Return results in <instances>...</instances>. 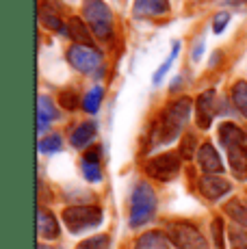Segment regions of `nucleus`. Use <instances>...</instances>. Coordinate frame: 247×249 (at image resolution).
<instances>
[{"label":"nucleus","instance_id":"20e7f679","mask_svg":"<svg viewBox=\"0 0 247 249\" xmlns=\"http://www.w3.org/2000/svg\"><path fill=\"white\" fill-rule=\"evenodd\" d=\"M104 214L100 206H70L63 210V223L72 234L93 230L102 223Z\"/></svg>","mask_w":247,"mask_h":249},{"label":"nucleus","instance_id":"412c9836","mask_svg":"<svg viewBox=\"0 0 247 249\" xmlns=\"http://www.w3.org/2000/svg\"><path fill=\"white\" fill-rule=\"evenodd\" d=\"M102 98H104V89L100 87V85H96V87H91L85 93V98H83V108L87 113H98V108H100V104H102Z\"/></svg>","mask_w":247,"mask_h":249},{"label":"nucleus","instance_id":"2f4dec72","mask_svg":"<svg viewBox=\"0 0 247 249\" xmlns=\"http://www.w3.org/2000/svg\"><path fill=\"white\" fill-rule=\"evenodd\" d=\"M37 249H54V247H50V245H39Z\"/></svg>","mask_w":247,"mask_h":249},{"label":"nucleus","instance_id":"dca6fc26","mask_svg":"<svg viewBox=\"0 0 247 249\" xmlns=\"http://www.w3.org/2000/svg\"><path fill=\"white\" fill-rule=\"evenodd\" d=\"M37 234L41 238H56L59 236V221L46 208L37 210Z\"/></svg>","mask_w":247,"mask_h":249},{"label":"nucleus","instance_id":"4468645a","mask_svg":"<svg viewBox=\"0 0 247 249\" xmlns=\"http://www.w3.org/2000/svg\"><path fill=\"white\" fill-rule=\"evenodd\" d=\"M56 117H59V113H56L52 100L48 95H39V100H37V130L44 132Z\"/></svg>","mask_w":247,"mask_h":249},{"label":"nucleus","instance_id":"f3484780","mask_svg":"<svg viewBox=\"0 0 247 249\" xmlns=\"http://www.w3.org/2000/svg\"><path fill=\"white\" fill-rule=\"evenodd\" d=\"M96 132H98V126L93 122H85L80 126L74 128V132L70 135V143L74 147H87L89 143L96 139Z\"/></svg>","mask_w":247,"mask_h":249},{"label":"nucleus","instance_id":"7c9ffc66","mask_svg":"<svg viewBox=\"0 0 247 249\" xmlns=\"http://www.w3.org/2000/svg\"><path fill=\"white\" fill-rule=\"evenodd\" d=\"M202 52H204V39L199 37L197 39V44L195 48H193V61H199V56H202Z\"/></svg>","mask_w":247,"mask_h":249},{"label":"nucleus","instance_id":"7ed1b4c3","mask_svg":"<svg viewBox=\"0 0 247 249\" xmlns=\"http://www.w3.org/2000/svg\"><path fill=\"white\" fill-rule=\"evenodd\" d=\"M83 16L98 39H111L113 13L108 4H104L102 0H83Z\"/></svg>","mask_w":247,"mask_h":249},{"label":"nucleus","instance_id":"bb28decb","mask_svg":"<svg viewBox=\"0 0 247 249\" xmlns=\"http://www.w3.org/2000/svg\"><path fill=\"white\" fill-rule=\"evenodd\" d=\"M223 230H226V226H223V219L221 217L212 219L211 234H212V241H215L217 249H226V236H223Z\"/></svg>","mask_w":247,"mask_h":249},{"label":"nucleus","instance_id":"6ab92c4d","mask_svg":"<svg viewBox=\"0 0 247 249\" xmlns=\"http://www.w3.org/2000/svg\"><path fill=\"white\" fill-rule=\"evenodd\" d=\"M39 22L44 24L46 28H50V31H59V33H65V35H68V26H63V22L56 18L54 11H50V9L46 7V2L39 4Z\"/></svg>","mask_w":247,"mask_h":249},{"label":"nucleus","instance_id":"6e6552de","mask_svg":"<svg viewBox=\"0 0 247 249\" xmlns=\"http://www.w3.org/2000/svg\"><path fill=\"white\" fill-rule=\"evenodd\" d=\"M215 117V91L208 89L195 100V124L202 130H208Z\"/></svg>","mask_w":247,"mask_h":249},{"label":"nucleus","instance_id":"c85d7f7f","mask_svg":"<svg viewBox=\"0 0 247 249\" xmlns=\"http://www.w3.org/2000/svg\"><path fill=\"white\" fill-rule=\"evenodd\" d=\"M230 245L232 249H247V234L241 228H230Z\"/></svg>","mask_w":247,"mask_h":249},{"label":"nucleus","instance_id":"cd10ccee","mask_svg":"<svg viewBox=\"0 0 247 249\" xmlns=\"http://www.w3.org/2000/svg\"><path fill=\"white\" fill-rule=\"evenodd\" d=\"M59 102L63 108H68V111H74L76 107H78V93H76L74 89H63L59 93Z\"/></svg>","mask_w":247,"mask_h":249},{"label":"nucleus","instance_id":"a878e982","mask_svg":"<svg viewBox=\"0 0 247 249\" xmlns=\"http://www.w3.org/2000/svg\"><path fill=\"white\" fill-rule=\"evenodd\" d=\"M195 145H197V139L195 135H184L182 137V143H180V150H178V154L182 156V159H187V160H191L193 156H195Z\"/></svg>","mask_w":247,"mask_h":249},{"label":"nucleus","instance_id":"39448f33","mask_svg":"<svg viewBox=\"0 0 247 249\" xmlns=\"http://www.w3.org/2000/svg\"><path fill=\"white\" fill-rule=\"evenodd\" d=\"M169 241L178 249H208V241L197 230V226L189 221L169 223Z\"/></svg>","mask_w":247,"mask_h":249},{"label":"nucleus","instance_id":"f8f14e48","mask_svg":"<svg viewBox=\"0 0 247 249\" xmlns=\"http://www.w3.org/2000/svg\"><path fill=\"white\" fill-rule=\"evenodd\" d=\"M100 154H102V147L93 145L91 150H87V154L83 156V160H80V169H83L85 180H89V182H100V180H102Z\"/></svg>","mask_w":247,"mask_h":249},{"label":"nucleus","instance_id":"4be33fe9","mask_svg":"<svg viewBox=\"0 0 247 249\" xmlns=\"http://www.w3.org/2000/svg\"><path fill=\"white\" fill-rule=\"evenodd\" d=\"M232 102L243 113V117H247V83L245 80L234 83V87H232Z\"/></svg>","mask_w":247,"mask_h":249},{"label":"nucleus","instance_id":"ddd939ff","mask_svg":"<svg viewBox=\"0 0 247 249\" xmlns=\"http://www.w3.org/2000/svg\"><path fill=\"white\" fill-rule=\"evenodd\" d=\"M135 18H159L169 13V0H135Z\"/></svg>","mask_w":247,"mask_h":249},{"label":"nucleus","instance_id":"9b49d317","mask_svg":"<svg viewBox=\"0 0 247 249\" xmlns=\"http://www.w3.org/2000/svg\"><path fill=\"white\" fill-rule=\"evenodd\" d=\"M197 162H199V167L204 169L206 176L223 174V162H221L219 154H217V150L211 145V143H204V145L197 150Z\"/></svg>","mask_w":247,"mask_h":249},{"label":"nucleus","instance_id":"f03ea898","mask_svg":"<svg viewBox=\"0 0 247 249\" xmlns=\"http://www.w3.org/2000/svg\"><path fill=\"white\" fill-rule=\"evenodd\" d=\"M156 193L148 182H139L130 195V228L145 226L156 213Z\"/></svg>","mask_w":247,"mask_h":249},{"label":"nucleus","instance_id":"0eeeda50","mask_svg":"<svg viewBox=\"0 0 247 249\" xmlns=\"http://www.w3.org/2000/svg\"><path fill=\"white\" fill-rule=\"evenodd\" d=\"M68 61L74 70L83 71V74H93L96 70H100L102 54L93 50V46H72L68 50Z\"/></svg>","mask_w":247,"mask_h":249},{"label":"nucleus","instance_id":"1a4fd4ad","mask_svg":"<svg viewBox=\"0 0 247 249\" xmlns=\"http://www.w3.org/2000/svg\"><path fill=\"white\" fill-rule=\"evenodd\" d=\"M228 152V165L239 180H247V143H230L223 145Z\"/></svg>","mask_w":247,"mask_h":249},{"label":"nucleus","instance_id":"aec40b11","mask_svg":"<svg viewBox=\"0 0 247 249\" xmlns=\"http://www.w3.org/2000/svg\"><path fill=\"white\" fill-rule=\"evenodd\" d=\"M226 213L230 214L239 226L247 228V202H243V199H230V202L226 204Z\"/></svg>","mask_w":247,"mask_h":249},{"label":"nucleus","instance_id":"c756f323","mask_svg":"<svg viewBox=\"0 0 247 249\" xmlns=\"http://www.w3.org/2000/svg\"><path fill=\"white\" fill-rule=\"evenodd\" d=\"M228 22H230V13H228V11L217 13V16L212 18V31L219 35V33H223V28L228 26Z\"/></svg>","mask_w":247,"mask_h":249},{"label":"nucleus","instance_id":"b1692460","mask_svg":"<svg viewBox=\"0 0 247 249\" xmlns=\"http://www.w3.org/2000/svg\"><path fill=\"white\" fill-rule=\"evenodd\" d=\"M76 249H111V238L106 234H98V236H91V238H85L80 241Z\"/></svg>","mask_w":247,"mask_h":249},{"label":"nucleus","instance_id":"a211bd4d","mask_svg":"<svg viewBox=\"0 0 247 249\" xmlns=\"http://www.w3.org/2000/svg\"><path fill=\"white\" fill-rule=\"evenodd\" d=\"M65 26H68V37L76 41V46H91V33L80 18H70Z\"/></svg>","mask_w":247,"mask_h":249},{"label":"nucleus","instance_id":"423d86ee","mask_svg":"<svg viewBox=\"0 0 247 249\" xmlns=\"http://www.w3.org/2000/svg\"><path fill=\"white\" fill-rule=\"evenodd\" d=\"M180 165H182V156L178 152H165V154L152 156L145 162V174L159 182H169L180 174Z\"/></svg>","mask_w":247,"mask_h":249},{"label":"nucleus","instance_id":"2eb2a0df","mask_svg":"<svg viewBox=\"0 0 247 249\" xmlns=\"http://www.w3.org/2000/svg\"><path fill=\"white\" fill-rule=\"evenodd\" d=\"M132 249H172V241L169 236H165L159 230H152V232L141 234L135 241V247Z\"/></svg>","mask_w":247,"mask_h":249},{"label":"nucleus","instance_id":"9d476101","mask_svg":"<svg viewBox=\"0 0 247 249\" xmlns=\"http://www.w3.org/2000/svg\"><path fill=\"white\" fill-rule=\"evenodd\" d=\"M197 186H199V193L206 199H211V202H217V199H221L223 195L232 191L230 182L219 178V176H204V178H199Z\"/></svg>","mask_w":247,"mask_h":249},{"label":"nucleus","instance_id":"f257e3e1","mask_svg":"<svg viewBox=\"0 0 247 249\" xmlns=\"http://www.w3.org/2000/svg\"><path fill=\"white\" fill-rule=\"evenodd\" d=\"M191 98H178L159 115L154 135H152V145H167L180 137L184 124L191 117Z\"/></svg>","mask_w":247,"mask_h":249},{"label":"nucleus","instance_id":"5701e85b","mask_svg":"<svg viewBox=\"0 0 247 249\" xmlns=\"http://www.w3.org/2000/svg\"><path fill=\"white\" fill-rule=\"evenodd\" d=\"M61 147H63V141H61L59 135L44 137L37 143V150H39L41 154H56V152H61Z\"/></svg>","mask_w":247,"mask_h":249},{"label":"nucleus","instance_id":"393cba45","mask_svg":"<svg viewBox=\"0 0 247 249\" xmlns=\"http://www.w3.org/2000/svg\"><path fill=\"white\" fill-rule=\"evenodd\" d=\"M178 52H180V41H176V44H174V48H172V54H169L167 59H165L163 63H160L159 71H156V74H154V85H159L160 80L165 78V74H167V71H169V68H172V63H174V59H176V56H178Z\"/></svg>","mask_w":247,"mask_h":249}]
</instances>
